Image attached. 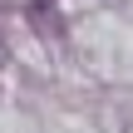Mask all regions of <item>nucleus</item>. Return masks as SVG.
<instances>
[{
  "mask_svg": "<svg viewBox=\"0 0 133 133\" xmlns=\"http://www.w3.org/2000/svg\"><path fill=\"white\" fill-rule=\"evenodd\" d=\"M0 64H5V44H0Z\"/></svg>",
  "mask_w": 133,
  "mask_h": 133,
  "instance_id": "f03ea898",
  "label": "nucleus"
},
{
  "mask_svg": "<svg viewBox=\"0 0 133 133\" xmlns=\"http://www.w3.org/2000/svg\"><path fill=\"white\" fill-rule=\"evenodd\" d=\"M49 5H54V0H30V15H39V20H44V15H49Z\"/></svg>",
  "mask_w": 133,
  "mask_h": 133,
  "instance_id": "f257e3e1",
  "label": "nucleus"
}]
</instances>
